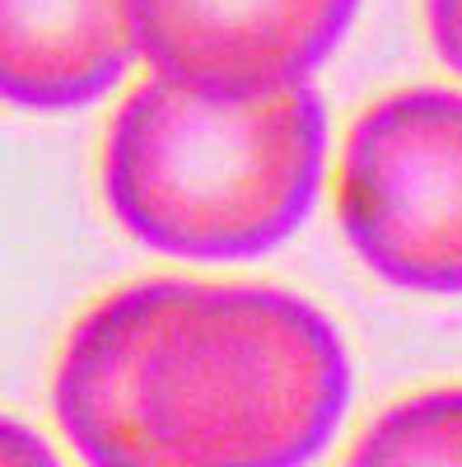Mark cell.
I'll list each match as a JSON object with an SVG mask.
<instances>
[{
    "mask_svg": "<svg viewBox=\"0 0 462 467\" xmlns=\"http://www.w3.org/2000/svg\"><path fill=\"white\" fill-rule=\"evenodd\" d=\"M351 383L336 323L303 295L173 281L136 360V416L164 467H308Z\"/></svg>",
    "mask_w": 462,
    "mask_h": 467,
    "instance_id": "cell-1",
    "label": "cell"
},
{
    "mask_svg": "<svg viewBox=\"0 0 462 467\" xmlns=\"http://www.w3.org/2000/svg\"><path fill=\"white\" fill-rule=\"evenodd\" d=\"M0 467H66V462L33 425H24L15 416H0Z\"/></svg>",
    "mask_w": 462,
    "mask_h": 467,
    "instance_id": "cell-8",
    "label": "cell"
},
{
    "mask_svg": "<svg viewBox=\"0 0 462 467\" xmlns=\"http://www.w3.org/2000/svg\"><path fill=\"white\" fill-rule=\"evenodd\" d=\"M131 61L127 0H0V103L89 108L127 80Z\"/></svg>",
    "mask_w": 462,
    "mask_h": 467,
    "instance_id": "cell-6",
    "label": "cell"
},
{
    "mask_svg": "<svg viewBox=\"0 0 462 467\" xmlns=\"http://www.w3.org/2000/svg\"><path fill=\"white\" fill-rule=\"evenodd\" d=\"M327 108L313 85L220 103L159 75L108 122L103 197L136 244L178 262H252L313 215Z\"/></svg>",
    "mask_w": 462,
    "mask_h": 467,
    "instance_id": "cell-2",
    "label": "cell"
},
{
    "mask_svg": "<svg viewBox=\"0 0 462 467\" xmlns=\"http://www.w3.org/2000/svg\"><path fill=\"white\" fill-rule=\"evenodd\" d=\"M355 15L360 0H127L149 75L220 103L308 85Z\"/></svg>",
    "mask_w": 462,
    "mask_h": 467,
    "instance_id": "cell-4",
    "label": "cell"
},
{
    "mask_svg": "<svg viewBox=\"0 0 462 467\" xmlns=\"http://www.w3.org/2000/svg\"><path fill=\"white\" fill-rule=\"evenodd\" d=\"M345 467H462V383L393 402L355 440Z\"/></svg>",
    "mask_w": 462,
    "mask_h": 467,
    "instance_id": "cell-7",
    "label": "cell"
},
{
    "mask_svg": "<svg viewBox=\"0 0 462 467\" xmlns=\"http://www.w3.org/2000/svg\"><path fill=\"white\" fill-rule=\"evenodd\" d=\"M169 295V276L112 290L61 346L52 411L85 467H164L136 416V360Z\"/></svg>",
    "mask_w": 462,
    "mask_h": 467,
    "instance_id": "cell-5",
    "label": "cell"
},
{
    "mask_svg": "<svg viewBox=\"0 0 462 467\" xmlns=\"http://www.w3.org/2000/svg\"><path fill=\"white\" fill-rule=\"evenodd\" d=\"M426 33L435 57L462 80V0H426Z\"/></svg>",
    "mask_w": 462,
    "mask_h": 467,
    "instance_id": "cell-9",
    "label": "cell"
},
{
    "mask_svg": "<svg viewBox=\"0 0 462 467\" xmlns=\"http://www.w3.org/2000/svg\"><path fill=\"white\" fill-rule=\"evenodd\" d=\"M336 220L383 285L462 295V89L411 85L355 117Z\"/></svg>",
    "mask_w": 462,
    "mask_h": 467,
    "instance_id": "cell-3",
    "label": "cell"
}]
</instances>
